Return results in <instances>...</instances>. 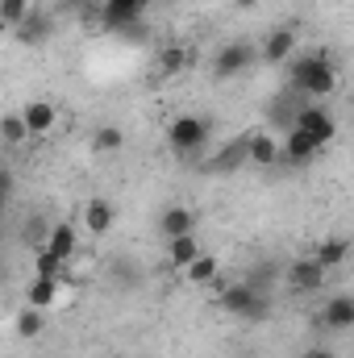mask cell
<instances>
[{"label":"cell","mask_w":354,"mask_h":358,"mask_svg":"<svg viewBox=\"0 0 354 358\" xmlns=\"http://www.w3.org/2000/svg\"><path fill=\"white\" fill-rule=\"evenodd\" d=\"M288 88L309 96V100H325L338 92V67L325 50H309V55H292L288 63Z\"/></svg>","instance_id":"obj_1"},{"label":"cell","mask_w":354,"mask_h":358,"mask_svg":"<svg viewBox=\"0 0 354 358\" xmlns=\"http://www.w3.org/2000/svg\"><path fill=\"white\" fill-rule=\"evenodd\" d=\"M208 287H213V296H217V308H221V313L242 317V321H250V317H267L263 292H259L250 279H221V275H217Z\"/></svg>","instance_id":"obj_2"},{"label":"cell","mask_w":354,"mask_h":358,"mask_svg":"<svg viewBox=\"0 0 354 358\" xmlns=\"http://www.w3.org/2000/svg\"><path fill=\"white\" fill-rule=\"evenodd\" d=\"M208 138H213V125H208L200 113H179L176 121L167 125V146H171L176 155H196V150H204Z\"/></svg>","instance_id":"obj_3"},{"label":"cell","mask_w":354,"mask_h":358,"mask_svg":"<svg viewBox=\"0 0 354 358\" xmlns=\"http://www.w3.org/2000/svg\"><path fill=\"white\" fill-rule=\"evenodd\" d=\"M292 125H296V129H304V134H309V138H313V142H317L321 150H325V146H330V142L338 138V117H334V113H330V108H325L321 100H313V104L296 108Z\"/></svg>","instance_id":"obj_4"},{"label":"cell","mask_w":354,"mask_h":358,"mask_svg":"<svg viewBox=\"0 0 354 358\" xmlns=\"http://www.w3.org/2000/svg\"><path fill=\"white\" fill-rule=\"evenodd\" d=\"M150 4H155V0H100V4H96V17H100L108 29L129 34L134 25H142V21H146Z\"/></svg>","instance_id":"obj_5"},{"label":"cell","mask_w":354,"mask_h":358,"mask_svg":"<svg viewBox=\"0 0 354 358\" xmlns=\"http://www.w3.org/2000/svg\"><path fill=\"white\" fill-rule=\"evenodd\" d=\"M255 59H259V46H250V42H229V46L217 50V59H213V76H217V80H238L242 71L255 67Z\"/></svg>","instance_id":"obj_6"},{"label":"cell","mask_w":354,"mask_h":358,"mask_svg":"<svg viewBox=\"0 0 354 358\" xmlns=\"http://www.w3.org/2000/svg\"><path fill=\"white\" fill-rule=\"evenodd\" d=\"M321 155V146L304 134V129H296V125H288V134L279 138V163H292V167H304V163H313Z\"/></svg>","instance_id":"obj_7"},{"label":"cell","mask_w":354,"mask_h":358,"mask_svg":"<svg viewBox=\"0 0 354 358\" xmlns=\"http://www.w3.org/2000/svg\"><path fill=\"white\" fill-rule=\"evenodd\" d=\"M17 113H21L25 129H29V142H34V138H50L55 125H59V108H55L50 100H29V104H21Z\"/></svg>","instance_id":"obj_8"},{"label":"cell","mask_w":354,"mask_h":358,"mask_svg":"<svg viewBox=\"0 0 354 358\" xmlns=\"http://www.w3.org/2000/svg\"><path fill=\"white\" fill-rule=\"evenodd\" d=\"M296 46H300V38H296V29H288V25H279V29H271L263 42H259V59L271 63V67H283L292 55H296Z\"/></svg>","instance_id":"obj_9"},{"label":"cell","mask_w":354,"mask_h":358,"mask_svg":"<svg viewBox=\"0 0 354 358\" xmlns=\"http://www.w3.org/2000/svg\"><path fill=\"white\" fill-rule=\"evenodd\" d=\"M325 279H330V271L321 267V263H313L309 255H304V259H296V263L288 267V287H292V292H300V296L321 292V287H325Z\"/></svg>","instance_id":"obj_10"},{"label":"cell","mask_w":354,"mask_h":358,"mask_svg":"<svg viewBox=\"0 0 354 358\" xmlns=\"http://www.w3.org/2000/svg\"><path fill=\"white\" fill-rule=\"evenodd\" d=\"M13 34H17V42H21V46H46V38L55 34V21H50V13L29 8V13L13 25Z\"/></svg>","instance_id":"obj_11"},{"label":"cell","mask_w":354,"mask_h":358,"mask_svg":"<svg viewBox=\"0 0 354 358\" xmlns=\"http://www.w3.org/2000/svg\"><path fill=\"white\" fill-rule=\"evenodd\" d=\"M80 221H84V229H88L92 238H104L113 229V221H117V208L104 196H88L84 208H80Z\"/></svg>","instance_id":"obj_12"},{"label":"cell","mask_w":354,"mask_h":358,"mask_svg":"<svg viewBox=\"0 0 354 358\" xmlns=\"http://www.w3.org/2000/svg\"><path fill=\"white\" fill-rule=\"evenodd\" d=\"M321 325L334 329V334L354 329V300L346 296V292H338V296H330V300L321 304Z\"/></svg>","instance_id":"obj_13"},{"label":"cell","mask_w":354,"mask_h":358,"mask_svg":"<svg viewBox=\"0 0 354 358\" xmlns=\"http://www.w3.org/2000/svg\"><path fill=\"white\" fill-rule=\"evenodd\" d=\"M242 155H246L255 167H275V163H279V138L267 134V129H259V134H250V138L242 142Z\"/></svg>","instance_id":"obj_14"},{"label":"cell","mask_w":354,"mask_h":358,"mask_svg":"<svg viewBox=\"0 0 354 358\" xmlns=\"http://www.w3.org/2000/svg\"><path fill=\"white\" fill-rule=\"evenodd\" d=\"M42 250H50L55 259H71L76 250H80V229L71 225V221H59V225H50V234H46V242H42Z\"/></svg>","instance_id":"obj_15"},{"label":"cell","mask_w":354,"mask_h":358,"mask_svg":"<svg viewBox=\"0 0 354 358\" xmlns=\"http://www.w3.org/2000/svg\"><path fill=\"white\" fill-rule=\"evenodd\" d=\"M196 208H187V204H171V208H163V217H159V234L163 238H183V234H196Z\"/></svg>","instance_id":"obj_16"},{"label":"cell","mask_w":354,"mask_h":358,"mask_svg":"<svg viewBox=\"0 0 354 358\" xmlns=\"http://www.w3.org/2000/svg\"><path fill=\"white\" fill-rule=\"evenodd\" d=\"M192 46H163L159 50V59H155V76H163V80H176L183 76L187 67H192Z\"/></svg>","instance_id":"obj_17"},{"label":"cell","mask_w":354,"mask_h":358,"mask_svg":"<svg viewBox=\"0 0 354 358\" xmlns=\"http://www.w3.org/2000/svg\"><path fill=\"white\" fill-rule=\"evenodd\" d=\"M309 259H313V263H321L325 271L342 267V263L351 259V238H321V242L309 250Z\"/></svg>","instance_id":"obj_18"},{"label":"cell","mask_w":354,"mask_h":358,"mask_svg":"<svg viewBox=\"0 0 354 358\" xmlns=\"http://www.w3.org/2000/svg\"><path fill=\"white\" fill-rule=\"evenodd\" d=\"M179 275H183L187 283H196V287H208V283L221 275V259H217V255H208V250H200V255L179 271Z\"/></svg>","instance_id":"obj_19"},{"label":"cell","mask_w":354,"mask_h":358,"mask_svg":"<svg viewBox=\"0 0 354 358\" xmlns=\"http://www.w3.org/2000/svg\"><path fill=\"white\" fill-rule=\"evenodd\" d=\"M59 279H29V287H25V308H38V313H46V308H55V300H59Z\"/></svg>","instance_id":"obj_20"},{"label":"cell","mask_w":354,"mask_h":358,"mask_svg":"<svg viewBox=\"0 0 354 358\" xmlns=\"http://www.w3.org/2000/svg\"><path fill=\"white\" fill-rule=\"evenodd\" d=\"M0 146H4V150L29 146V129H25V121H21L17 108H13V113H0Z\"/></svg>","instance_id":"obj_21"},{"label":"cell","mask_w":354,"mask_h":358,"mask_svg":"<svg viewBox=\"0 0 354 358\" xmlns=\"http://www.w3.org/2000/svg\"><path fill=\"white\" fill-rule=\"evenodd\" d=\"M200 250H204V246L196 242V234H183V238H167V263H171L176 271H183L187 263H192V259H196V255H200Z\"/></svg>","instance_id":"obj_22"},{"label":"cell","mask_w":354,"mask_h":358,"mask_svg":"<svg viewBox=\"0 0 354 358\" xmlns=\"http://www.w3.org/2000/svg\"><path fill=\"white\" fill-rule=\"evenodd\" d=\"M34 275H38V279H59V283H67V279H71V275H67V263H63V259H55V255H50V250H42V246L34 250Z\"/></svg>","instance_id":"obj_23"},{"label":"cell","mask_w":354,"mask_h":358,"mask_svg":"<svg viewBox=\"0 0 354 358\" xmlns=\"http://www.w3.org/2000/svg\"><path fill=\"white\" fill-rule=\"evenodd\" d=\"M125 146V129L121 125H100L96 134H92V150L96 155H117Z\"/></svg>","instance_id":"obj_24"},{"label":"cell","mask_w":354,"mask_h":358,"mask_svg":"<svg viewBox=\"0 0 354 358\" xmlns=\"http://www.w3.org/2000/svg\"><path fill=\"white\" fill-rule=\"evenodd\" d=\"M13 329H17V338H21V342H34V338L46 329V321H42V313H38V308H21V313H17V321H13Z\"/></svg>","instance_id":"obj_25"},{"label":"cell","mask_w":354,"mask_h":358,"mask_svg":"<svg viewBox=\"0 0 354 358\" xmlns=\"http://www.w3.org/2000/svg\"><path fill=\"white\" fill-rule=\"evenodd\" d=\"M29 8H34V0H0V25H4V29H13Z\"/></svg>","instance_id":"obj_26"},{"label":"cell","mask_w":354,"mask_h":358,"mask_svg":"<svg viewBox=\"0 0 354 358\" xmlns=\"http://www.w3.org/2000/svg\"><path fill=\"white\" fill-rule=\"evenodd\" d=\"M8 196H13V179H8V171H0V213L8 204Z\"/></svg>","instance_id":"obj_27"},{"label":"cell","mask_w":354,"mask_h":358,"mask_svg":"<svg viewBox=\"0 0 354 358\" xmlns=\"http://www.w3.org/2000/svg\"><path fill=\"white\" fill-rule=\"evenodd\" d=\"M304 358H338V350H334V346H313Z\"/></svg>","instance_id":"obj_28"},{"label":"cell","mask_w":354,"mask_h":358,"mask_svg":"<svg viewBox=\"0 0 354 358\" xmlns=\"http://www.w3.org/2000/svg\"><path fill=\"white\" fill-rule=\"evenodd\" d=\"M229 4H238V8H255L259 0H229Z\"/></svg>","instance_id":"obj_29"}]
</instances>
